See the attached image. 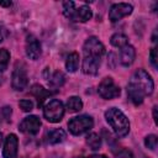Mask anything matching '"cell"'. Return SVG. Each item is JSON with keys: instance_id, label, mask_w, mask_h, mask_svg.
<instances>
[{"instance_id": "obj_32", "label": "cell", "mask_w": 158, "mask_h": 158, "mask_svg": "<svg viewBox=\"0 0 158 158\" xmlns=\"http://www.w3.org/2000/svg\"><path fill=\"white\" fill-rule=\"evenodd\" d=\"M1 143H2V133L0 132V144H1Z\"/></svg>"}, {"instance_id": "obj_25", "label": "cell", "mask_w": 158, "mask_h": 158, "mask_svg": "<svg viewBox=\"0 0 158 158\" xmlns=\"http://www.w3.org/2000/svg\"><path fill=\"white\" fill-rule=\"evenodd\" d=\"M19 106L22 109V111L25 112H30L32 109H33V102L31 100H27V99H23L19 102Z\"/></svg>"}, {"instance_id": "obj_24", "label": "cell", "mask_w": 158, "mask_h": 158, "mask_svg": "<svg viewBox=\"0 0 158 158\" xmlns=\"http://www.w3.org/2000/svg\"><path fill=\"white\" fill-rule=\"evenodd\" d=\"M74 10H75V4L73 1H65V2H63V14H64L65 17H69Z\"/></svg>"}, {"instance_id": "obj_3", "label": "cell", "mask_w": 158, "mask_h": 158, "mask_svg": "<svg viewBox=\"0 0 158 158\" xmlns=\"http://www.w3.org/2000/svg\"><path fill=\"white\" fill-rule=\"evenodd\" d=\"M83 53H84L85 58H90V59L101 62V58L105 54V47L101 43V41H99L98 37L91 36L85 41V43L83 46Z\"/></svg>"}, {"instance_id": "obj_15", "label": "cell", "mask_w": 158, "mask_h": 158, "mask_svg": "<svg viewBox=\"0 0 158 158\" xmlns=\"http://www.w3.org/2000/svg\"><path fill=\"white\" fill-rule=\"evenodd\" d=\"M46 138H47V142L51 143V144H57V143H60L64 141L65 138V132L62 130V128H54V130H51L47 132L46 135Z\"/></svg>"}, {"instance_id": "obj_19", "label": "cell", "mask_w": 158, "mask_h": 158, "mask_svg": "<svg viewBox=\"0 0 158 158\" xmlns=\"http://www.w3.org/2000/svg\"><path fill=\"white\" fill-rule=\"evenodd\" d=\"M67 109L70 112H78L83 109V101L78 96H70L67 101Z\"/></svg>"}, {"instance_id": "obj_13", "label": "cell", "mask_w": 158, "mask_h": 158, "mask_svg": "<svg viewBox=\"0 0 158 158\" xmlns=\"http://www.w3.org/2000/svg\"><path fill=\"white\" fill-rule=\"evenodd\" d=\"M136 58V51L131 44H126L120 49V62L123 67H130Z\"/></svg>"}, {"instance_id": "obj_11", "label": "cell", "mask_w": 158, "mask_h": 158, "mask_svg": "<svg viewBox=\"0 0 158 158\" xmlns=\"http://www.w3.org/2000/svg\"><path fill=\"white\" fill-rule=\"evenodd\" d=\"M41 43L40 41L33 36V35H28L26 38V54L30 59H38V57L41 56Z\"/></svg>"}, {"instance_id": "obj_9", "label": "cell", "mask_w": 158, "mask_h": 158, "mask_svg": "<svg viewBox=\"0 0 158 158\" xmlns=\"http://www.w3.org/2000/svg\"><path fill=\"white\" fill-rule=\"evenodd\" d=\"M41 120L35 116V115H30L27 117H25L20 125H19V128L21 132L23 133H27V135H36L40 128H41Z\"/></svg>"}, {"instance_id": "obj_12", "label": "cell", "mask_w": 158, "mask_h": 158, "mask_svg": "<svg viewBox=\"0 0 158 158\" xmlns=\"http://www.w3.org/2000/svg\"><path fill=\"white\" fill-rule=\"evenodd\" d=\"M91 16H93L91 9L86 5H81V6H79V9H75L68 19L72 21H75V22H86L91 19Z\"/></svg>"}, {"instance_id": "obj_7", "label": "cell", "mask_w": 158, "mask_h": 158, "mask_svg": "<svg viewBox=\"0 0 158 158\" xmlns=\"http://www.w3.org/2000/svg\"><path fill=\"white\" fill-rule=\"evenodd\" d=\"M133 7L131 4H126V2H118V4H114L110 7L109 11V19L111 22H116L120 21L122 17L128 16L132 12Z\"/></svg>"}, {"instance_id": "obj_2", "label": "cell", "mask_w": 158, "mask_h": 158, "mask_svg": "<svg viewBox=\"0 0 158 158\" xmlns=\"http://www.w3.org/2000/svg\"><path fill=\"white\" fill-rule=\"evenodd\" d=\"M105 118L117 137H125L130 132V121L121 110L110 107L105 111Z\"/></svg>"}, {"instance_id": "obj_22", "label": "cell", "mask_w": 158, "mask_h": 158, "mask_svg": "<svg viewBox=\"0 0 158 158\" xmlns=\"http://www.w3.org/2000/svg\"><path fill=\"white\" fill-rule=\"evenodd\" d=\"M10 60V53L7 49H0V72H4L7 68Z\"/></svg>"}, {"instance_id": "obj_27", "label": "cell", "mask_w": 158, "mask_h": 158, "mask_svg": "<svg viewBox=\"0 0 158 158\" xmlns=\"http://www.w3.org/2000/svg\"><path fill=\"white\" fill-rule=\"evenodd\" d=\"M149 58H151V63H152V65H153L154 68H157V67H158V63H157V48H156V47H153V48L151 49Z\"/></svg>"}, {"instance_id": "obj_16", "label": "cell", "mask_w": 158, "mask_h": 158, "mask_svg": "<svg viewBox=\"0 0 158 158\" xmlns=\"http://www.w3.org/2000/svg\"><path fill=\"white\" fill-rule=\"evenodd\" d=\"M64 81H65V77L59 70L54 72L52 75L48 77V85H49L51 89H54V90L56 89H59L64 84Z\"/></svg>"}, {"instance_id": "obj_26", "label": "cell", "mask_w": 158, "mask_h": 158, "mask_svg": "<svg viewBox=\"0 0 158 158\" xmlns=\"http://www.w3.org/2000/svg\"><path fill=\"white\" fill-rule=\"evenodd\" d=\"M116 158H135V156H133V153H132L130 149L123 148V149H121V151L117 153Z\"/></svg>"}, {"instance_id": "obj_14", "label": "cell", "mask_w": 158, "mask_h": 158, "mask_svg": "<svg viewBox=\"0 0 158 158\" xmlns=\"http://www.w3.org/2000/svg\"><path fill=\"white\" fill-rule=\"evenodd\" d=\"M100 60H95V59H90V58H85L83 59V72L85 74L89 75H95L99 70L100 67Z\"/></svg>"}, {"instance_id": "obj_31", "label": "cell", "mask_w": 158, "mask_h": 158, "mask_svg": "<svg viewBox=\"0 0 158 158\" xmlns=\"http://www.w3.org/2000/svg\"><path fill=\"white\" fill-rule=\"evenodd\" d=\"M4 40V33H2V30L0 28V42Z\"/></svg>"}, {"instance_id": "obj_4", "label": "cell", "mask_w": 158, "mask_h": 158, "mask_svg": "<svg viewBox=\"0 0 158 158\" xmlns=\"http://www.w3.org/2000/svg\"><path fill=\"white\" fill-rule=\"evenodd\" d=\"M93 126H94V121H93V117L89 115H80V116L73 117L68 122L69 131L75 136L88 132L89 130L93 128Z\"/></svg>"}, {"instance_id": "obj_18", "label": "cell", "mask_w": 158, "mask_h": 158, "mask_svg": "<svg viewBox=\"0 0 158 158\" xmlns=\"http://www.w3.org/2000/svg\"><path fill=\"white\" fill-rule=\"evenodd\" d=\"M78 67H79V54L77 52H73L67 57L65 68L69 73H74V72H77Z\"/></svg>"}, {"instance_id": "obj_5", "label": "cell", "mask_w": 158, "mask_h": 158, "mask_svg": "<svg viewBox=\"0 0 158 158\" xmlns=\"http://www.w3.org/2000/svg\"><path fill=\"white\" fill-rule=\"evenodd\" d=\"M63 115H64V106H63L62 101H59L57 99H52L43 107V116H44V118L47 121L52 122V123L59 122L62 120Z\"/></svg>"}, {"instance_id": "obj_30", "label": "cell", "mask_w": 158, "mask_h": 158, "mask_svg": "<svg viewBox=\"0 0 158 158\" xmlns=\"http://www.w3.org/2000/svg\"><path fill=\"white\" fill-rule=\"evenodd\" d=\"M0 6H11V1H0Z\"/></svg>"}, {"instance_id": "obj_6", "label": "cell", "mask_w": 158, "mask_h": 158, "mask_svg": "<svg viewBox=\"0 0 158 158\" xmlns=\"http://www.w3.org/2000/svg\"><path fill=\"white\" fill-rule=\"evenodd\" d=\"M98 93L102 99L110 100V99H115L120 95L121 90L118 88V85H116V83L114 81L112 78H104L98 88Z\"/></svg>"}, {"instance_id": "obj_8", "label": "cell", "mask_w": 158, "mask_h": 158, "mask_svg": "<svg viewBox=\"0 0 158 158\" xmlns=\"http://www.w3.org/2000/svg\"><path fill=\"white\" fill-rule=\"evenodd\" d=\"M27 83H28V78L25 67L17 65L12 72V79H11L12 88L17 91H22L27 86Z\"/></svg>"}, {"instance_id": "obj_17", "label": "cell", "mask_w": 158, "mask_h": 158, "mask_svg": "<svg viewBox=\"0 0 158 158\" xmlns=\"http://www.w3.org/2000/svg\"><path fill=\"white\" fill-rule=\"evenodd\" d=\"M32 94L36 96V99H37V101H38V106H42L43 105V101L46 100V98L47 96H49V91L48 90H46L43 86H41V85H38V84H35L33 86H32Z\"/></svg>"}, {"instance_id": "obj_21", "label": "cell", "mask_w": 158, "mask_h": 158, "mask_svg": "<svg viewBox=\"0 0 158 158\" xmlns=\"http://www.w3.org/2000/svg\"><path fill=\"white\" fill-rule=\"evenodd\" d=\"M86 144L93 151H98L101 147V137L98 133H90L86 136Z\"/></svg>"}, {"instance_id": "obj_10", "label": "cell", "mask_w": 158, "mask_h": 158, "mask_svg": "<svg viewBox=\"0 0 158 158\" xmlns=\"http://www.w3.org/2000/svg\"><path fill=\"white\" fill-rule=\"evenodd\" d=\"M17 148H19V141H17L16 135L10 133L5 138V143H4V148H2V157L4 158H16Z\"/></svg>"}, {"instance_id": "obj_28", "label": "cell", "mask_w": 158, "mask_h": 158, "mask_svg": "<svg viewBox=\"0 0 158 158\" xmlns=\"http://www.w3.org/2000/svg\"><path fill=\"white\" fill-rule=\"evenodd\" d=\"M75 158H107V157L104 156V154H94V156H90V157H75Z\"/></svg>"}, {"instance_id": "obj_20", "label": "cell", "mask_w": 158, "mask_h": 158, "mask_svg": "<svg viewBox=\"0 0 158 158\" xmlns=\"http://www.w3.org/2000/svg\"><path fill=\"white\" fill-rule=\"evenodd\" d=\"M110 42H111L112 46L118 47V48H122V47H125L126 44H128V38H127V36H125L123 33H115V35L111 36Z\"/></svg>"}, {"instance_id": "obj_1", "label": "cell", "mask_w": 158, "mask_h": 158, "mask_svg": "<svg viewBox=\"0 0 158 158\" xmlns=\"http://www.w3.org/2000/svg\"><path fill=\"white\" fill-rule=\"evenodd\" d=\"M153 89L154 83L151 75L146 70L138 69L132 74L127 84V95L135 105H141L143 99L153 93Z\"/></svg>"}, {"instance_id": "obj_29", "label": "cell", "mask_w": 158, "mask_h": 158, "mask_svg": "<svg viewBox=\"0 0 158 158\" xmlns=\"http://www.w3.org/2000/svg\"><path fill=\"white\" fill-rule=\"evenodd\" d=\"M153 117H154V122L158 123V121H157V106L153 107Z\"/></svg>"}, {"instance_id": "obj_23", "label": "cell", "mask_w": 158, "mask_h": 158, "mask_svg": "<svg viewBox=\"0 0 158 158\" xmlns=\"http://www.w3.org/2000/svg\"><path fill=\"white\" fill-rule=\"evenodd\" d=\"M157 142H158V139H157V136L156 135H148L144 138V144L151 151H154L157 148Z\"/></svg>"}]
</instances>
